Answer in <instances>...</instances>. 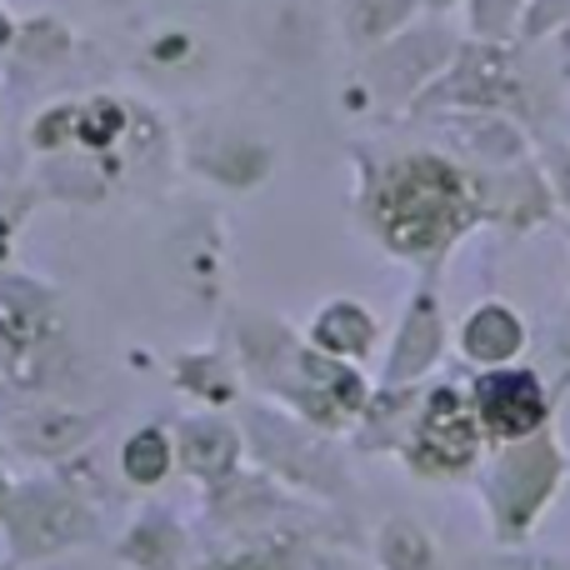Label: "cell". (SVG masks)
I'll list each match as a JSON object with an SVG mask.
<instances>
[{
	"instance_id": "cell-2",
	"label": "cell",
	"mask_w": 570,
	"mask_h": 570,
	"mask_svg": "<svg viewBox=\"0 0 570 570\" xmlns=\"http://www.w3.org/2000/svg\"><path fill=\"white\" fill-rule=\"evenodd\" d=\"M480 416L496 436H521L541 420V385L531 376H486L480 380Z\"/></svg>"
},
{
	"instance_id": "cell-4",
	"label": "cell",
	"mask_w": 570,
	"mask_h": 570,
	"mask_svg": "<svg viewBox=\"0 0 570 570\" xmlns=\"http://www.w3.org/2000/svg\"><path fill=\"white\" fill-rule=\"evenodd\" d=\"M126 471L135 475V480H155V475L166 471V440L161 436H135L131 440V451H126Z\"/></svg>"
},
{
	"instance_id": "cell-1",
	"label": "cell",
	"mask_w": 570,
	"mask_h": 570,
	"mask_svg": "<svg viewBox=\"0 0 570 570\" xmlns=\"http://www.w3.org/2000/svg\"><path fill=\"white\" fill-rule=\"evenodd\" d=\"M461 221V180L436 161L411 166L385 195V230L395 246H436Z\"/></svg>"
},
{
	"instance_id": "cell-3",
	"label": "cell",
	"mask_w": 570,
	"mask_h": 570,
	"mask_svg": "<svg viewBox=\"0 0 570 570\" xmlns=\"http://www.w3.org/2000/svg\"><path fill=\"white\" fill-rule=\"evenodd\" d=\"M420 440H426V451L436 455V461H446V465H461L465 455L475 451L471 416H465L461 405H455V395H436V405H430V416H426V430H420Z\"/></svg>"
}]
</instances>
